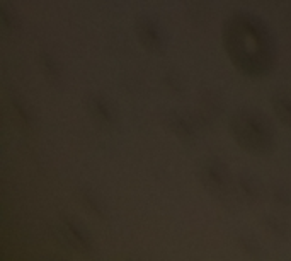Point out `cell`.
<instances>
[{
	"instance_id": "cell-1",
	"label": "cell",
	"mask_w": 291,
	"mask_h": 261,
	"mask_svg": "<svg viewBox=\"0 0 291 261\" xmlns=\"http://www.w3.org/2000/svg\"><path fill=\"white\" fill-rule=\"evenodd\" d=\"M225 48L230 60L250 75L267 74L274 60V46L267 29L252 16H233L225 26Z\"/></svg>"
},
{
	"instance_id": "cell-2",
	"label": "cell",
	"mask_w": 291,
	"mask_h": 261,
	"mask_svg": "<svg viewBox=\"0 0 291 261\" xmlns=\"http://www.w3.org/2000/svg\"><path fill=\"white\" fill-rule=\"evenodd\" d=\"M230 130L240 147L254 154H265L274 143V135L262 114L242 111L230 121Z\"/></svg>"
}]
</instances>
